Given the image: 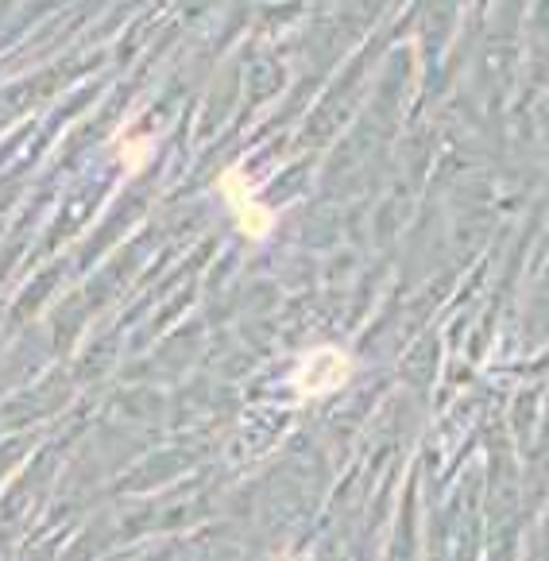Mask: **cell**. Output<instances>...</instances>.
Returning a JSON list of instances; mask_svg holds the SVG:
<instances>
[{
    "instance_id": "obj_3",
    "label": "cell",
    "mask_w": 549,
    "mask_h": 561,
    "mask_svg": "<svg viewBox=\"0 0 549 561\" xmlns=\"http://www.w3.org/2000/svg\"><path fill=\"white\" fill-rule=\"evenodd\" d=\"M151 151H155V136H128V144H120V159H124V167L140 171L151 159Z\"/></svg>"
},
{
    "instance_id": "obj_2",
    "label": "cell",
    "mask_w": 549,
    "mask_h": 561,
    "mask_svg": "<svg viewBox=\"0 0 549 561\" xmlns=\"http://www.w3.org/2000/svg\"><path fill=\"white\" fill-rule=\"evenodd\" d=\"M221 198H225V206L232 209V217H236V225H240L244 237L263 240L275 229V213L256 198L252 178L244 175V167H229V171L221 175Z\"/></svg>"
},
{
    "instance_id": "obj_1",
    "label": "cell",
    "mask_w": 549,
    "mask_h": 561,
    "mask_svg": "<svg viewBox=\"0 0 549 561\" xmlns=\"http://www.w3.org/2000/svg\"><path fill=\"white\" fill-rule=\"evenodd\" d=\"M348 372H352V360L341 349H333V345H321V349H314V353H306L298 360L290 384H294V391L302 399H321V395H333L337 387L345 384Z\"/></svg>"
}]
</instances>
